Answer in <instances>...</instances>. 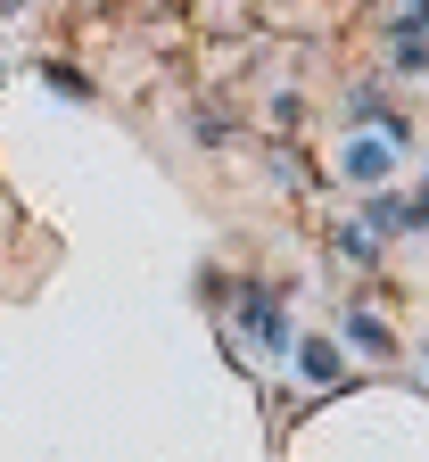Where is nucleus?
Instances as JSON below:
<instances>
[{"instance_id": "1", "label": "nucleus", "mask_w": 429, "mask_h": 462, "mask_svg": "<svg viewBox=\"0 0 429 462\" xmlns=\"http://www.w3.org/2000/svg\"><path fill=\"white\" fill-rule=\"evenodd\" d=\"M239 330H248V346H265V356H281L289 346V314H281V289H239Z\"/></svg>"}, {"instance_id": "2", "label": "nucleus", "mask_w": 429, "mask_h": 462, "mask_svg": "<svg viewBox=\"0 0 429 462\" xmlns=\"http://www.w3.org/2000/svg\"><path fill=\"white\" fill-rule=\"evenodd\" d=\"M347 338H355V346H363V356H396V330H388V322H380V314H363V306H355V314H347Z\"/></svg>"}, {"instance_id": "3", "label": "nucleus", "mask_w": 429, "mask_h": 462, "mask_svg": "<svg viewBox=\"0 0 429 462\" xmlns=\"http://www.w3.org/2000/svg\"><path fill=\"white\" fill-rule=\"evenodd\" d=\"M297 372L331 388V380H339V346H331V338H297Z\"/></svg>"}, {"instance_id": "4", "label": "nucleus", "mask_w": 429, "mask_h": 462, "mask_svg": "<svg viewBox=\"0 0 429 462\" xmlns=\"http://www.w3.org/2000/svg\"><path fill=\"white\" fill-rule=\"evenodd\" d=\"M388 149L396 141H355L347 149V173H355V182H380V173H388Z\"/></svg>"}, {"instance_id": "5", "label": "nucleus", "mask_w": 429, "mask_h": 462, "mask_svg": "<svg viewBox=\"0 0 429 462\" xmlns=\"http://www.w3.org/2000/svg\"><path fill=\"white\" fill-rule=\"evenodd\" d=\"M42 75H50V91H67V99H91V75H75V67H67V58H50V67H42Z\"/></svg>"}, {"instance_id": "6", "label": "nucleus", "mask_w": 429, "mask_h": 462, "mask_svg": "<svg viewBox=\"0 0 429 462\" xmlns=\"http://www.w3.org/2000/svg\"><path fill=\"white\" fill-rule=\"evenodd\" d=\"M339 256H355V264H380V240H372V231H355V223H347V231H339Z\"/></svg>"}, {"instance_id": "7", "label": "nucleus", "mask_w": 429, "mask_h": 462, "mask_svg": "<svg viewBox=\"0 0 429 462\" xmlns=\"http://www.w3.org/2000/svg\"><path fill=\"white\" fill-rule=\"evenodd\" d=\"M396 75H429V50H421V42H413V33H405V42H396Z\"/></svg>"}, {"instance_id": "8", "label": "nucleus", "mask_w": 429, "mask_h": 462, "mask_svg": "<svg viewBox=\"0 0 429 462\" xmlns=\"http://www.w3.org/2000/svg\"><path fill=\"white\" fill-rule=\"evenodd\" d=\"M17 9H25V0H0V17H17Z\"/></svg>"}]
</instances>
